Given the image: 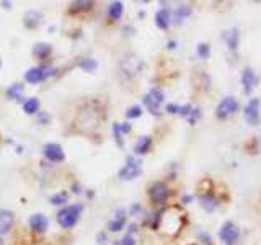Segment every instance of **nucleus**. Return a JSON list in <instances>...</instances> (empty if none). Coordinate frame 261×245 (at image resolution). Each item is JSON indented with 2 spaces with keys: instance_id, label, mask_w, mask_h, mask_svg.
Segmentation results:
<instances>
[{
  "instance_id": "27",
  "label": "nucleus",
  "mask_w": 261,
  "mask_h": 245,
  "mask_svg": "<svg viewBox=\"0 0 261 245\" xmlns=\"http://www.w3.org/2000/svg\"><path fill=\"white\" fill-rule=\"evenodd\" d=\"M51 203L56 204H65L67 203V193H57V195L51 196Z\"/></svg>"
},
{
  "instance_id": "18",
  "label": "nucleus",
  "mask_w": 261,
  "mask_h": 245,
  "mask_svg": "<svg viewBox=\"0 0 261 245\" xmlns=\"http://www.w3.org/2000/svg\"><path fill=\"white\" fill-rule=\"evenodd\" d=\"M123 12H124V5L121 2H111L110 7H108V17L111 20H119L123 17Z\"/></svg>"
},
{
  "instance_id": "33",
  "label": "nucleus",
  "mask_w": 261,
  "mask_h": 245,
  "mask_svg": "<svg viewBox=\"0 0 261 245\" xmlns=\"http://www.w3.org/2000/svg\"><path fill=\"white\" fill-rule=\"evenodd\" d=\"M119 129H121V134H123V133H129V131H130V124H128V122H123V124H119Z\"/></svg>"
},
{
  "instance_id": "6",
  "label": "nucleus",
  "mask_w": 261,
  "mask_h": 245,
  "mask_svg": "<svg viewBox=\"0 0 261 245\" xmlns=\"http://www.w3.org/2000/svg\"><path fill=\"white\" fill-rule=\"evenodd\" d=\"M237 110H239V102H237L234 97H225L219 103V106L216 110V116L219 120H225V118H228L230 115H234Z\"/></svg>"
},
{
  "instance_id": "11",
  "label": "nucleus",
  "mask_w": 261,
  "mask_h": 245,
  "mask_svg": "<svg viewBox=\"0 0 261 245\" xmlns=\"http://www.w3.org/2000/svg\"><path fill=\"white\" fill-rule=\"evenodd\" d=\"M245 118L251 126H256L260 122V100L258 98H253V100L245 106Z\"/></svg>"
},
{
  "instance_id": "14",
  "label": "nucleus",
  "mask_w": 261,
  "mask_h": 245,
  "mask_svg": "<svg viewBox=\"0 0 261 245\" xmlns=\"http://www.w3.org/2000/svg\"><path fill=\"white\" fill-rule=\"evenodd\" d=\"M256 82H258V79H256V75H255L253 70H251L250 67H245L243 72H242V85H243L245 92L250 93L251 90H253L255 85H256Z\"/></svg>"
},
{
  "instance_id": "31",
  "label": "nucleus",
  "mask_w": 261,
  "mask_h": 245,
  "mask_svg": "<svg viewBox=\"0 0 261 245\" xmlns=\"http://www.w3.org/2000/svg\"><path fill=\"white\" fill-rule=\"evenodd\" d=\"M49 120H51V116H49L46 111H41V113H38V122H43V124H48Z\"/></svg>"
},
{
  "instance_id": "8",
  "label": "nucleus",
  "mask_w": 261,
  "mask_h": 245,
  "mask_svg": "<svg viewBox=\"0 0 261 245\" xmlns=\"http://www.w3.org/2000/svg\"><path fill=\"white\" fill-rule=\"evenodd\" d=\"M141 69H142V62L132 54L126 56V58L121 61V70H123V74H126L128 77H134V75H137L139 72H141Z\"/></svg>"
},
{
  "instance_id": "26",
  "label": "nucleus",
  "mask_w": 261,
  "mask_h": 245,
  "mask_svg": "<svg viewBox=\"0 0 261 245\" xmlns=\"http://www.w3.org/2000/svg\"><path fill=\"white\" fill-rule=\"evenodd\" d=\"M237 46H239V31L232 30L230 35H228V48L237 49Z\"/></svg>"
},
{
  "instance_id": "3",
  "label": "nucleus",
  "mask_w": 261,
  "mask_h": 245,
  "mask_svg": "<svg viewBox=\"0 0 261 245\" xmlns=\"http://www.w3.org/2000/svg\"><path fill=\"white\" fill-rule=\"evenodd\" d=\"M147 195L152 204L155 206H163L170 198V188L165 182H153L147 188Z\"/></svg>"
},
{
  "instance_id": "35",
  "label": "nucleus",
  "mask_w": 261,
  "mask_h": 245,
  "mask_svg": "<svg viewBox=\"0 0 261 245\" xmlns=\"http://www.w3.org/2000/svg\"><path fill=\"white\" fill-rule=\"evenodd\" d=\"M98 240H100V245H105V234L98 235Z\"/></svg>"
},
{
  "instance_id": "21",
  "label": "nucleus",
  "mask_w": 261,
  "mask_h": 245,
  "mask_svg": "<svg viewBox=\"0 0 261 245\" xmlns=\"http://www.w3.org/2000/svg\"><path fill=\"white\" fill-rule=\"evenodd\" d=\"M33 54H35L36 58H41V59L48 58V56L51 54V46H49V44H46V43L36 44V46H35V49H33Z\"/></svg>"
},
{
  "instance_id": "25",
  "label": "nucleus",
  "mask_w": 261,
  "mask_h": 245,
  "mask_svg": "<svg viewBox=\"0 0 261 245\" xmlns=\"http://www.w3.org/2000/svg\"><path fill=\"white\" fill-rule=\"evenodd\" d=\"M93 7V2H74L71 10L72 12H78V10H88V8Z\"/></svg>"
},
{
  "instance_id": "13",
  "label": "nucleus",
  "mask_w": 261,
  "mask_h": 245,
  "mask_svg": "<svg viewBox=\"0 0 261 245\" xmlns=\"http://www.w3.org/2000/svg\"><path fill=\"white\" fill-rule=\"evenodd\" d=\"M13 223H15V214L12 211L8 209L0 211V234H7L13 227Z\"/></svg>"
},
{
  "instance_id": "36",
  "label": "nucleus",
  "mask_w": 261,
  "mask_h": 245,
  "mask_svg": "<svg viewBox=\"0 0 261 245\" xmlns=\"http://www.w3.org/2000/svg\"><path fill=\"white\" fill-rule=\"evenodd\" d=\"M130 211H132V213H137V211H141V206L134 204V206H132V208H130Z\"/></svg>"
},
{
  "instance_id": "16",
  "label": "nucleus",
  "mask_w": 261,
  "mask_h": 245,
  "mask_svg": "<svg viewBox=\"0 0 261 245\" xmlns=\"http://www.w3.org/2000/svg\"><path fill=\"white\" fill-rule=\"evenodd\" d=\"M155 23L160 30H167L170 26V12L167 8H162V10L157 12L155 15Z\"/></svg>"
},
{
  "instance_id": "12",
  "label": "nucleus",
  "mask_w": 261,
  "mask_h": 245,
  "mask_svg": "<svg viewBox=\"0 0 261 245\" xmlns=\"http://www.w3.org/2000/svg\"><path fill=\"white\" fill-rule=\"evenodd\" d=\"M28 224H30V227L35 230V232H46L48 230V218H46L44 214H33L30 216V219H28Z\"/></svg>"
},
{
  "instance_id": "28",
  "label": "nucleus",
  "mask_w": 261,
  "mask_h": 245,
  "mask_svg": "<svg viewBox=\"0 0 261 245\" xmlns=\"http://www.w3.org/2000/svg\"><path fill=\"white\" fill-rule=\"evenodd\" d=\"M142 115V108L141 106H130L128 111H126V116L129 118V120H132V118H139Z\"/></svg>"
},
{
  "instance_id": "37",
  "label": "nucleus",
  "mask_w": 261,
  "mask_h": 245,
  "mask_svg": "<svg viewBox=\"0 0 261 245\" xmlns=\"http://www.w3.org/2000/svg\"><path fill=\"white\" fill-rule=\"evenodd\" d=\"M0 245H3V240L2 239H0Z\"/></svg>"
},
{
  "instance_id": "32",
  "label": "nucleus",
  "mask_w": 261,
  "mask_h": 245,
  "mask_svg": "<svg viewBox=\"0 0 261 245\" xmlns=\"http://www.w3.org/2000/svg\"><path fill=\"white\" fill-rule=\"evenodd\" d=\"M119 245H136V240L130 237V235H126L124 239L119 240Z\"/></svg>"
},
{
  "instance_id": "29",
  "label": "nucleus",
  "mask_w": 261,
  "mask_h": 245,
  "mask_svg": "<svg viewBox=\"0 0 261 245\" xmlns=\"http://www.w3.org/2000/svg\"><path fill=\"white\" fill-rule=\"evenodd\" d=\"M113 131H114V138H116V143L118 145H123V134H121V129H119V124L116 122L113 126Z\"/></svg>"
},
{
  "instance_id": "30",
  "label": "nucleus",
  "mask_w": 261,
  "mask_h": 245,
  "mask_svg": "<svg viewBox=\"0 0 261 245\" xmlns=\"http://www.w3.org/2000/svg\"><path fill=\"white\" fill-rule=\"evenodd\" d=\"M198 54L201 56V58H209V44H199Z\"/></svg>"
},
{
  "instance_id": "34",
  "label": "nucleus",
  "mask_w": 261,
  "mask_h": 245,
  "mask_svg": "<svg viewBox=\"0 0 261 245\" xmlns=\"http://www.w3.org/2000/svg\"><path fill=\"white\" fill-rule=\"evenodd\" d=\"M167 110H168L170 113H178L180 111V106L178 105H168V106H167Z\"/></svg>"
},
{
  "instance_id": "5",
  "label": "nucleus",
  "mask_w": 261,
  "mask_h": 245,
  "mask_svg": "<svg viewBox=\"0 0 261 245\" xmlns=\"http://www.w3.org/2000/svg\"><path fill=\"white\" fill-rule=\"evenodd\" d=\"M144 103H146L149 111L153 113V115H158V113H160V105L163 103V92L160 88H152V90L144 97Z\"/></svg>"
},
{
  "instance_id": "9",
  "label": "nucleus",
  "mask_w": 261,
  "mask_h": 245,
  "mask_svg": "<svg viewBox=\"0 0 261 245\" xmlns=\"http://www.w3.org/2000/svg\"><path fill=\"white\" fill-rule=\"evenodd\" d=\"M219 237L225 242V245H235L237 240L240 239V232L234 223H225L222 225L221 232H219Z\"/></svg>"
},
{
  "instance_id": "20",
  "label": "nucleus",
  "mask_w": 261,
  "mask_h": 245,
  "mask_svg": "<svg viewBox=\"0 0 261 245\" xmlns=\"http://www.w3.org/2000/svg\"><path fill=\"white\" fill-rule=\"evenodd\" d=\"M23 92H25V88H23L21 83H13V85L7 88V97L10 100H21Z\"/></svg>"
},
{
  "instance_id": "17",
  "label": "nucleus",
  "mask_w": 261,
  "mask_h": 245,
  "mask_svg": "<svg viewBox=\"0 0 261 245\" xmlns=\"http://www.w3.org/2000/svg\"><path fill=\"white\" fill-rule=\"evenodd\" d=\"M150 147H152V138H150V136H142V138L137 141L136 147H134V152H136V154H146V152L150 150Z\"/></svg>"
},
{
  "instance_id": "19",
  "label": "nucleus",
  "mask_w": 261,
  "mask_h": 245,
  "mask_svg": "<svg viewBox=\"0 0 261 245\" xmlns=\"http://www.w3.org/2000/svg\"><path fill=\"white\" fill-rule=\"evenodd\" d=\"M39 100L35 97L28 98V100L23 103V111L26 113V115H36V113H39Z\"/></svg>"
},
{
  "instance_id": "15",
  "label": "nucleus",
  "mask_w": 261,
  "mask_h": 245,
  "mask_svg": "<svg viewBox=\"0 0 261 245\" xmlns=\"http://www.w3.org/2000/svg\"><path fill=\"white\" fill-rule=\"evenodd\" d=\"M124 224H126V214H124V211L121 209V211H116L114 219L110 221L108 229L111 230V232H119V230L124 227Z\"/></svg>"
},
{
  "instance_id": "7",
  "label": "nucleus",
  "mask_w": 261,
  "mask_h": 245,
  "mask_svg": "<svg viewBox=\"0 0 261 245\" xmlns=\"http://www.w3.org/2000/svg\"><path fill=\"white\" fill-rule=\"evenodd\" d=\"M141 173V162L136 160L134 157H128L126 160V165L119 170V178L121 180H132Z\"/></svg>"
},
{
  "instance_id": "10",
  "label": "nucleus",
  "mask_w": 261,
  "mask_h": 245,
  "mask_svg": "<svg viewBox=\"0 0 261 245\" xmlns=\"http://www.w3.org/2000/svg\"><path fill=\"white\" fill-rule=\"evenodd\" d=\"M43 152H44V157L48 159L49 162H54V163L62 162V160L65 159V154H64L62 147H60L59 144H56V143L46 144L44 149H43Z\"/></svg>"
},
{
  "instance_id": "1",
  "label": "nucleus",
  "mask_w": 261,
  "mask_h": 245,
  "mask_svg": "<svg viewBox=\"0 0 261 245\" xmlns=\"http://www.w3.org/2000/svg\"><path fill=\"white\" fill-rule=\"evenodd\" d=\"M100 111L92 105H83L82 110L77 115V124L82 133H90L92 129L98 128L100 124Z\"/></svg>"
},
{
  "instance_id": "2",
  "label": "nucleus",
  "mask_w": 261,
  "mask_h": 245,
  "mask_svg": "<svg viewBox=\"0 0 261 245\" xmlns=\"http://www.w3.org/2000/svg\"><path fill=\"white\" fill-rule=\"evenodd\" d=\"M80 213H82V206L80 204L64 206V208L57 213V223H59V225L62 229H72L74 225L78 223Z\"/></svg>"
},
{
  "instance_id": "23",
  "label": "nucleus",
  "mask_w": 261,
  "mask_h": 245,
  "mask_svg": "<svg viewBox=\"0 0 261 245\" xmlns=\"http://www.w3.org/2000/svg\"><path fill=\"white\" fill-rule=\"evenodd\" d=\"M189 15H191V7H188V5H180L175 10V20L176 21H181L183 18L189 17Z\"/></svg>"
},
{
  "instance_id": "24",
  "label": "nucleus",
  "mask_w": 261,
  "mask_h": 245,
  "mask_svg": "<svg viewBox=\"0 0 261 245\" xmlns=\"http://www.w3.org/2000/svg\"><path fill=\"white\" fill-rule=\"evenodd\" d=\"M78 65L83 69V70H87V72H93V70L96 69V61L95 59H90V58H85V59H82L80 62H78Z\"/></svg>"
},
{
  "instance_id": "22",
  "label": "nucleus",
  "mask_w": 261,
  "mask_h": 245,
  "mask_svg": "<svg viewBox=\"0 0 261 245\" xmlns=\"http://www.w3.org/2000/svg\"><path fill=\"white\" fill-rule=\"evenodd\" d=\"M201 204H203V208H206L207 211H212V209H216L217 208V200H216V196H212V195H206V196H201Z\"/></svg>"
},
{
  "instance_id": "4",
  "label": "nucleus",
  "mask_w": 261,
  "mask_h": 245,
  "mask_svg": "<svg viewBox=\"0 0 261 245\" xmlns=\"http://www.w3.org/2000/svg\"><path fill=\"white\" fill-rule=\"evenodd\" d=\"M56 74V69L53 65H48V64H43V65H38V67H31L26 70L25 74V80L30 83H41L44 80H48L51 75Z\"/></svg>"
},
{
  "instance_id": "38",
  "label": "nucleus",
  "mask_w": 261,
  "mask_h": 245,
  "mask_svg": "<svg viewBox=\"0 0 261 245\" xmlns=\"http://www.w3.org/2000/svg\"><path fill=\"white\" fill-rule=\"evenodd\" d=\"M0 65H2V62H0Z\"/></svg>"
}]
</instances>
